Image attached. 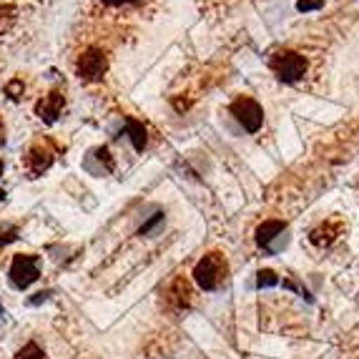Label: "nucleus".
I'll use <instances>...</instances> for the list:
<instances>
[{"mask_svg":"<svg viewBox=\"0 0 359 359\" xmlns=\"http://www.w3.org/2000/svg\"><path fill=\"white\" fill-rule=\"evenodd\" d=\"M38 274H41L38 271V257H33V254H18L13 259L11 271H8L11 284L15 289H28L38 279Z\"/></svg>","mask_w":359,"mask_h":359,"instance_id":"nucleus-5","label":"nucleus"},{"mask_svg":"<svg viewBox=\"0 0 359 359\" xmlns=\"http://www.w3.org/2000/svg\"><path fill=\"white\" fill-rule=\"evenodd\" d=\"M226 262H224L222 254H206L201 262L194 266V279L204 292H216L222 287L224 279H226Z\"/></svg>","mask_w":359,"mask_h":359,"instance_id":"nucleus-2","label":"nucleus"},{"mask_svg":"<svg viewBox=\"0 0 359 359\" xmlns=\"http://www.w3.org/2000/svg\"><path fill=\"white\" fill-rule=\"evenodd\" d=\"M0 198H6V191H0Z\"/></svg>","mask_w":359,"mask_h":359,"instance_id":"nucleus-19","label":"nucleus"},{"mask_svg":"<svg viewBox=\"0 0 359 359\" xmlns=\"http://www.w3.org/2000/svg\"><path fill=\"white\" fill-rule=\"evenodd\" d=\"M161 222H163V214H154V216H151V219H149V222L144 224V226L138 229V231H141V233H144V236H146V233H151V229H156Z\"/></svg>","mask_w":359,"mask_h":359,"instance_id":"nucleus-15","label":"nucleus"},{"mask_svg":"<svg viewBox=\"0 0 359 359\" xmlns=\"http://www.w3.org/2000/svg\"><path fill=\"white\" fill-rule=\"evenodd\" d=\"M257 244L262 246L264 252L269 254H279L284 246L289 244L287 236V224L279 222V219H269L257 229Z\"/></svg>","mask_w":359,"mask_h":359,"instance_id":"nucleus-4","label":"nucleus"},{"mask_svg":"<svg viewBox=\"0 0 359 359\" xmlns=\"http://www.w3.org/2000/svg\"><path fill=\"white\" fill-rule=\"evenodd\" d=\"M269 68L282 83H297L306 73V60H304V55L297 53V50L282 48L269 55Z\"/></svg>","mask_w":359,"mask_h":359,"instance_id":"nucleus-1","label":"nucleus"},{"mask_svg":"<svg viewBox=\"0 0 359 359\" xmlns=\"http://www.w3.org/2000/svg\"><path fill=\"white\" fill-rule=\"evenodd\" d=\"M229 111H231V116L236 121H239L241 126H244V131H249V133H257L259 128H262V123H264V111H262V106H259L254 98H249V96H239L236 101L229 106Z\"/></svg>","mask_w":359,"mask_h":359,"instance_id":"nucleus-3","label":"nucleus"},{"mask_svg":"<svg viewBox=\"0 0 359 359\" xmlns=\"http://www.w3.org/2000/svg\"><path fill=\"white\" fill-rule=\"evenodd\" d=\"M0 317H3V306H0Z\"/></svg>","mask_w":359,"mask_h":359,"instance_id":"nucleus-20","label":"nucleus"},{"mask_svg":"<svg viewBox=\"0 0 359 359\" xmlns=\"http://www.w3.org/2000/svg\"><path fill=\"white\" fill-rule=\"evenodd\" d=\"M3 168H6V166H3V158H0V176H3Z\"/></svg>","mask_w":359,"mask_h":359,"instance_id":"nucleus-18","label":"nucleus"},{"mask_svg":"<svg viewBox=\"0 0 359 359\" xmlns=\"http://www.w3.org/2000/svg\"><path fill=\"white\" fill-rule=\"evenodd\" d=\"M106 8H128V6H138L144 0H101Z\"/></svg>","mask_w":359,"mask_h":359,"instance_id":"nucleus-14","label":"nucleus"},{"mask_svg":"<svg viewBox=\"0 0 359 359\" xmlns=\"http://www.w3.org/2000/svg\"><path fill=\"white\" fill-rule=\"evenodd\" d=\"M15 239V231H13V229H3V231H0V244H8V241H13Z\"/></svg>","mask_w":359,"mask_h":359,"instance_id":"nucleus-16","label":"nucleus"},{"mask_svg":"<svg viewBox=\"0 0 359 359\" xmlns=\"http://www.w3.org/2000/svg\"><path fill=\"white\" fill-rule=\"evenodd\" d=\"M106 68H108V60L101 50H88L83 58L78 60V76L88 81V83H96L106 76Z\"/></svg>","mask_w":359,"mask_h":359,"instance_id":"nucleus-6","label":"nucleus"},{"mask_svg":"<svg viewBox=\"0 0 359 359\" xmlns=\"http://www.w3.org/2000/svg\"><path fill=\"white\" fill-rule=\"evenodd\" d=\"M6 141V128H3V123H0V144Z\"/></svg>","mask_w":359,"mask_h":359,"instance_id":"nucleus-17","label":"nucleus"},{"mask_svg":"<svg viewBox=\"0 0 359 359\" xmlns=\"http://www.w3.org/2000/svg\"><path fill=\"white\" fill-rule=\"evenodd\" d=\"M60 108H63V96H60V93H50V96H46L43 101H38L36 114L41 116L46 123H53L60 116Z\"/></svg>","mask_w":359,"mask_h":359,"instance_id":"nucleus-8","label":"nucleus"},{"mask_svg":"<svg viewBox=\"0 0 359 359\" xmlns=\"http://www.w3.org/2000/svg\"><path fill=\"white\" fill-rule=\"evenodd\" d=\"M322 6H324V0H297V11H299V13L319 11Z\"/></svg>","mask_w":359,"mask_h":359,"instance_id":"nucleus-12","label":"nucleus"},{"mask_svg":"<svg viewBox=\"0 0 359 359\" xmlns=\"http://www.w3.org/2000/svg\"><path fill=\"white\" fill-rule=\"evenodd\" d=\"M50 163H53V154H50L48 149H43V146H36V149L25 156V166H28V171L33 176L43 174V171H46Z\"/></svg>","mask_w":359,"mask_h":359,"instance_id":"nucleus-7","label":"nucleus"},{"mask_svg":"<svg viewBox=\"0 0 359 359\" xmlns=\"http://www.w3.org/2000/svg\"><path fill=\"white\" fill-rule=\"evenodd\" d=\"M18 357H20V359H41V357H43V352H41V347H38V344H33V341H30L28 347L20 349Z\"/></svg>","mask_w":359,"mask_h":359,"instance_id":"nucleus-13","label":"nucleus"},{"mask_svg":"<svg viewBox=\"0 0 359 359\" xmlns=\"http://www.w3.org/2000/svg\"><path fill=\"white\" fill-rule=\"evenodd\" d=\"M276 284H279V276H276V271L262 269L257 274V287L259 289H271V287H276Z\"/></svg>","mask_w":359,"mask_h":359,"instance_id":"nucleus-11","label":"nucleus"},{"mask_svg":"<svg viewBox=\"0 0 359 359\" xmlns=\"http://www.w3.org/2000/svg\"><path fill=\"white\" fill-rule=\"evenodd\" d=\"M309 239L314 246L324 249V246H332L337 239H339V224H322V226L311 229Z\"/></svg>","mask_w":359,"mask_h":359,"instance_id":"nucleus-9","label":"nucleus"},{"mask_svg":"<svg viewBox=\"0 0 359 359\" xmlns=\"http://www.w3.org/2000/svg\"><path fill=\"white\" fill-rule=\"evenodd\" d=\"M123 123H126V133H128V138H131L133 149L144 151L146 144H149V136H146L144 123H138V121L131 118V116H126V118H123Z\"/></svg>","mask_w":359,"mask_h":359,"instance_id":"nucleus-10","label":"nucleus"}]
</instances>
